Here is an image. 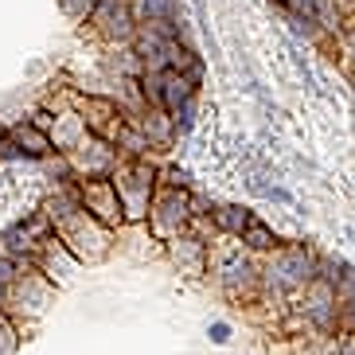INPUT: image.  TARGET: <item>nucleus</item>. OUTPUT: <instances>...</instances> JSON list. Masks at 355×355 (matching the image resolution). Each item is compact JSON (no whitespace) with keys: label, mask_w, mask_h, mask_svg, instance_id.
Here are the masks:
<instances>
[{"label":"nucleus","mask_w":355,"mask_h":355,"mask_svg":"<svg viewBox=\"0 0 355 355\" xmlns=\"http://www.w3.org/2000/svg\"><path fill=\"white\" fill-rule=\"evenodd\" d=\"M153 98L168 110H184L191 98V78H184L180 71H160L153 78Z\"/></svg>","instance_id":"obj_1"},{"label":"nucleus","mask_w":355,"mask_h":355,"mask_svg":"<svg viewBox=\"0 0 355 355\" xmlns=\"http://www.w3.org/2000/svg\"><path fill=\"white\" fill-rule=\"evenodd\" d=\"M309 277V258H304L301 250H293V254H282L277 258V266L270 270V282H277V285H297V282H304Z\"/></svg>","instance_id":"obj_2"},{"label":"nucleus","mask_w":355,"mask_h":355,"mask_svg":"<svg viewBox=\"0 0 355 355\" xmlns=\"http://www.w3.org/2000/svg\"><path fill=\"white\" fill-rule=\"evenodd\" d=\"M98 24L105 28V35H129V16H125V4L121 0H102V8H98Z\"/></svg>","instance_id":"obj_3"},{"label":"nucleus","mask_w":355,"mask_h":355,"mask_svg":"<svg viewBox=\"0 0 355 355\" xmlns=\"http://www.w3.org/2000/svg\"><path fill=\"white\" fill-rule=\"evenodd\" d=\"M12 141L20 145V153H32V157H40V153H47V148H51V141H47L40 129H32V125H20L16 133H12Z\"/></svg>","instance_id":"obj_4"},{"label":"nucleus","mask_w":355,"mask_h":355,"mask_svg":"<svg viewBox=\"0 0 355 355\" xmlns=\"http://www.w3.org/2000/svg\"><path fill=\"white\" fill-rule=\"evenodd\" d=\"M86 199L94 203L98 215H105V219H114L117 211H121V203H117V199H110V188H105V184H90V188H86Z\"/></svg>","instance_id":"obj_5"},{"label":"nucleus","mask_w":355,"mask_h":355,"mask_svg":"<svg viewBox=\"0 0 355 355\" xmlns=\"http://www.w3.org/2000/svg\"><path fill=\"white\" fill-rule=\"evenodd\" d=\"M239 282H242V289L250 285V261L230 258V261H227V289H230V293H239Z\"/></svg>","instance_id":"obj_6"},{"label":"nucleus","mask_w":355,"mask_h":355,"mask_svg":"<svg viewBox=\"0 0 355 355\" xmlns=\"http://www.w3.org/2000/svg\"><path fill=\"white\" fill-rule=\"evenodd\" d=\"M215 219H219V227H227V230H246L250 215H246L242 207H219L215 211Z\"/></svg>","instance_id":"obj_7"},{"label":"nucleus","mask_w":355,"mask_h":355,"mask_svg":"<svg viewBox=\"0 0 355 355\" xmlns=\"http://www.w3.org/2000/svg\"><path fill=\"white\" fill-rule=\"evenodd\" d=\"M246 242H250V246H258V250H270L277 239H273V230H270V227H261V223L250 219V223H246Z\"/></svg>","instance_id":"obj_8"},{"label":"nucleus","mask_w":355,"mask_h":355,"mask_svg":"<svg viewBox=\"0 0 355 355\" xmlns=\"http://www.w3.org/2000/svg\"><path fill=\"white\" fill-rule=\"evenodd\" d=\"M160 211H164V215H160L164 223H176V219H184V199H180V196H164V203H160Z\"/></svg>","instance_id":"obj_9"},{"label":"nucleus","mask_w":355,"mask_h":355,"mask_svg":"<svg viewBox=\"0 0 355 355\" xmlns=\"http://www.w3.org/2000/svg\"><path fill=\"white\" fill-rule=\"evenodd\" d=\"M63 4L67 16H74V20H83V16H90V8H94V0H59Z\"/></svg>","instance_id":"obj_10"},{"label":"nucleus","mask_w":355,"mask_h":355,"mask_svg":"<svg viewBox=\"0 0 355 355\" xmlns=\"http://www.w3.org/2000/svg\"><path fill=\"white\" fill-rule=\"evenodd\" d=\"M168 4H172V0H148V16L164 20V16H168Z\"/></svg>","instance_id":"obj_11"},{"label":"nucleus","mask_w":355,"mask_h":355,"mask_svg":"<svg viewBox=\"0 0 355 355\" xmlns=\"http://www.w3.org/2000/svg\"><path fill=\"white\" fill-rule=\"evenodd\" d=\"M211 340H215V344H227V340H230V328H227V324H215V328H211Z\"/></svg>","instance_id":"obj_12"},{"label":"nucleus","mask_w":355,"mask_h":355,"mask_svg":"<svg viewBox=\"0 0 355 355\" xmlns=\"http://www.w3.org/2000/svg\"><path fill=\"white\" fill-rule=\"evenodd\" d=\"M344 355H355V344H344Z\"/></svg>","instance_id":"obj_13"},{"label":"nucleus","mask_w":355,"mask_h":355,"mask_svg":"<svg viewBox=\"0 0 355 355\" xmlns=\"http://www.w3.org/2000/svg\"><path fill=\"white\" fill-rule=\"evenodd\" d=\"M0 157H4V137H0Z\"/></svg>","instance_id":"obj_14"},{"label":"nucleus","mask_w":355,"mask_h":355,"mask_svg":"<svg viewBox=\"0 0 355 355\" xmlns=\"http://www.w3.org/2000/svg\"><path fill=\"white\" fill-rule=\"evenodd\" d=\"M0 285H4V282H0Z\"/></svg>","instance_id":"obj_15"}]
</instances>
